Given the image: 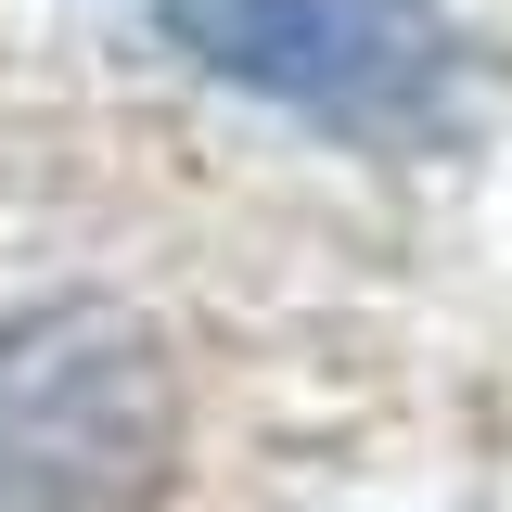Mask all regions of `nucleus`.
<instances>
[{"instance_id": "nucleus-1", "label": "nucleus", "mask_w": 512, "mask_h": 512, "mask_svg": "<svg viewBox=\"0 0 512 512\" xmlns=\"http://www.w3.org/2000/svg\"><path fill=\"white\" fill-rule=\"evenodd\" d=\"M180 346L116 295H39L0 320V512H167Z\"/></svg>"}, {"instance_id": "nucleus-2", "label": "nucleus", "mask_w": 512, "mask_h": 512, "mask_svg": "<svg viewBox=\"0 0 512 512\" xmlns=\"http://www.w3.org/2000/svg\"><path fill=\"white\" fill-rule=\"evenodd\" d=\"M180 39L218 77L346 128L423 103V39L397 26V0H180Z\"/></svg>"}]
</instances>
